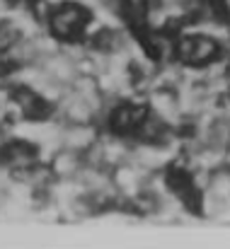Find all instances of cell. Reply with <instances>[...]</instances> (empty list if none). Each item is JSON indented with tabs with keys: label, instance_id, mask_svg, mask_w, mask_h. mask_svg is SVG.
Instances as JSON below:
<instances>
[{
	"label": "cell",
	"instance_id": "cell-1",
	"mask_svg": "<svg viewBox=\"0 0 230 249\" xmlns=\"http://www.w3.org/2000/svg\"><path fill=\"white\" fill-rule=\"evenodd\" d=\"M46 29L49 34L68 46L87 41L90 29L95 24V12L82 0H56L46 5Z\"/></svg>",
	"mask_w": 230,
	"mask_h": 249
},
{
	"label": "cell",
	"instance_id": "cell-2",
	"mask_svg": "<svg viewBox=\"0 0 230 249\" xmlns=\"http://www.w3.org/2000/svg\"><path fill=\"white\" fill-rule=\"evenodd\" d=\"M109 131L126 141L155 143L165 136V126L155 119L153 109L141 102H121L109 114Z\"/></svg>",
	"mask_w": 230,
	"mask_h": 249
},
{
	"label": "cell",
	"instance_id": "cell-3",
	"mask_svg": "<svg viewBox=\"0 0 230 249\" xmlns=\"http://www.w3.org/2000/svg\"><path fill=\"white\" fill-rule=\"evenodd\" d=\"M116 15L151 61H160L162 36L151 22V0H114Z\"/></svg>",
	"mask_w": 230,
	"mask_h": 249
},
{
	"label": "cell",
	"instance_id": "cell-4",
	"mask_svg": "<svg viewBox=\"0 0 230 249\" xmlns=\"http://www.w3.org/2000/svg\"><path fill=\"white\" fill-rule=\"evenodd\" d=\"M172 53L187 68H209L223 58V44L211 34H179L172 44Z\"/></svg>",
	"mask_w": 230,
	"mask_h": 249
},
{
	"label": "cell",
	"instance_id": "cell-5",
	"mask_svg": "<svg viewBox=\"0 0 230 249\" xmlns=\"http://www.w3.org/2000/svg\"><path fill=\"white\" fill-rule=\"evenodd\" d=\"M162 179H165V186L170 189V194L184 206V211H189L192 215L204 213V194H201L194 174L187 167L179 165V162H172V165L165 167Z\"/></svg>",
	"mask_w": 230,
	"mask_h": 249
},
{
	"label": "cell",
	"instance_id": "cell-6",
	"mask_svg": "<svg viewBox=\"0 0 230 249\" xmlns=\"http://www.w3.org/2000/svg\"><path fill=\"white\" fill-rule=\"evenodd\" d=\"M10 99L17 104V109L22 111V116L27 121L41 124V121H46V119L54 116V104L41 92H37V89H32L27 85H12Z\"/></svg>",
	"mask_w": 230,
	"mask_h": 249
},
{
	"label": "cell",
	"instance_id": "cell-7",
	"mask_svg": "<svg viewBox=\"0 0 230 249\" xmlns=\"http://www.w3.org/2000/svg\"><path fill=\"white\" fill-rule=\"evenodd\" d=\"M39 162V148L29 141L12 138L0 145V167L5 169H29Z\"/></svg>",
	"mask_w": 230,
	"mask_h": 249
},
{
	"label": "cell",
	"instance_id": "cell-8",
	"mask_svg": "<svg viewBox=\"0 0 230 249\" xmlns=\"http://www.w3.org/2000/svg\"><path fill=\"white\" fill-rule=\"evenodd\" d=\"M17 39H19V32H17L10 22H0V51L12 49Z\"/></svg>",
	"mask_w": 230,
	"mask_h": 249
},
{
	"label": "cell",
	"instance_id": "cell-9",
	"mask_svg": "<svg viewBox=\"0 0 230 249\" xmlns=\"http://www.w3.org/2000/svg\"><path fill=\"white\" fill-rule=\"evenodd\" d=\"M15 5H24V7H34L37 2H41V0H12Z\"/></svg>",
	"mask_w": 230,
	"mask_h": 249
}]
</instances>
